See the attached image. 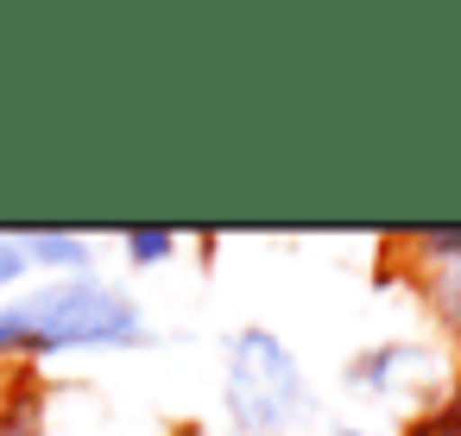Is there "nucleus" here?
Instances as JSON below:
<instances>
[{"mask_svg": "<svg viewBox=\"0 0 461 436\" xmlns=\"http://www.w3.org/2000/svg\"><path fill=\"white\" fill-rule=\"evenodd\" d=\"M140 316L127 297L102 285H58L0 316V348H83V341H133Z\"/></svg>", "mask_w": 461, "mask_h": 436, "instance_id": "obj_1", "label": "nucleus"}, {"mask_svg": "<svg viewBox=\"0 0 461 436\" xmlns=\"http://www.w3.org/2000/svg\"><path fill=\"white\" fill-rule=\"evenodd\" d=\"M228 404L240 423L253 430H278L297 411V367L285 360V348L272 335H240L234 360H228Z\"/></svg>", "mask_w": 461, "mask_h": 436, "instance_id": "obj_2", "label": "nucleus"}, {"mask_svg": "<svg viewBox=\"0 0 461 436\" xmlns=\"http://www.w3.org/2000/svg\"><path fill=\"white\" fill-rule=\"evenodd\" d=\"M411 436H461V386H455L423 423H411Z\"/></svg>", "mask_w": 461, "mask_h": 436, "instance_id": "obj_3", "label": "nucleus"}, {"mask_svg": "<svg viewBox=\"0 0 461 436\" xmlns=\"http://www.w3.org/2000/svg\"><path fill=\"white\" fill-rule=\"evenodd\" d=\"M0 436H39V404H32V398L7 404V417H0Z\"/></svg>", "mask_w": 461, "mask_h": 436, "instance_id": "obj_4", "label": "nucleus"}, {"mask_svg": "<svg viewBox=\"0 0 461 436\" xmlns=\"http://www.w3.org/2000/svg\"><path fill=\"white\" fill-rule=\"evenodd\" d=\"M127 247H133L140 259H158V253H171L177 241H171V234H158V228H146V234H127Z\"/></svg>", "mask_w": 461, "mask_h": 436, "instance_id": "obj_5", "label": "nucleus"}, {"mask_svg": "<svg viewBox=\"0 0 461 436\" xmlns=\"http://www.w3.org/2000/svg\"><path fill=\"white\" fill-rule=\"evenodd\" d=\"M32 247H39L45 259H64V266H77V259H83V241H58V234H39Z\"/></svg>", "mask_w": 461, "mask_h": 436, "instance_id": "obj_6", "label": "nucleus"}, {"mask_svg": "<svg viewBox=\"0 0 461 436\" xmlns=\"http://www.w3.org/2000/svg\"><path fill=\"white\" fill-rule=\"evenodd\" d=\"M20 266H26V247H20V241H0V285L20 278Z\"/></svg>", "mask_w": 461, "mask_h": 436, "instance_id": "obj_7", "label": "nucleus"}]
</instances>
